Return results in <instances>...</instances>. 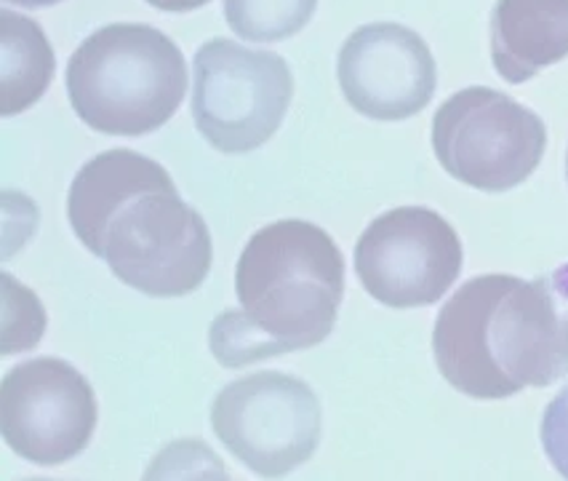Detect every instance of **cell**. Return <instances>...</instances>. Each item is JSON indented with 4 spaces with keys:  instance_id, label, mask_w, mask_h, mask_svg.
Returning a JSON list of instances; mask_svg holds the SVG:
<instances>
[{
    "instance_id": "cell-1",
    "label": "cell",
    "mask_w": 568,
    "mask_h": 481,
    "mask_svg": "<svg viewBox=\"0 0 568 481\" xmlns=\"http://www.w3.org/2000/svg\"><path fill=\"white\" fill-rule=\"evenodd\" d=\"M68 217L78 241L148 298H184L206 281L209 226L180 199L169 171L134 150L91 158L72 180Z\"/></svg>"
},
{
    "instance_id": "cell-2",
    "label": "cell",
    "mask_w": 568,
    "mask_h": 481,
    "mask_svg": "<svg viewBox=\"0 0 568 481\" xmlns=\"http://www.w3.org/2000/svg\"><path fill=\"white\" fill-rule=\"evenodd\" d=\"M435 364L470 399H507L568 374V265L555 275H478L446 302Z\"/></svg>"
},
{
    "instance_id": "cell-3",
    "label": "cell",
    "mask_w": 568,
    "mask_h": 481,
    "mask_svg": "<svg viewBox=\"0 0 568 481\" xmlns=\"http://www.w3.org/2000/svg\"><path fill=\"white\" fill-rule=\"evenodd\" d=\"M241 311H224L209 329L224 369L321 345L345 298V260L326 230L281 220L256 230L235 268Z\"/></svg>"
},
{
    "instance_id": "cell-4",
    "label": "cell",
    "mask_w": 568,
    "mask_h": 481,
    "mask_svg": "<svg viewBox=\"0 0 568 481\" xmlns=\"http://www.w3.org/2000/svg\"><path fill=\"white\" fill-rule=\"evenodd\" d=\"M187 83L180 46L150 24H108L68 62L72 110L99 134L142 137L166 127Z\"/></svg>"
},
{
    "instance_id": "cell-5",
    "label": "cell",
    "mask_w": 568,
    "mask_h": 481,
    "mask_svg": "<svg viewBox=\"0 0 568 481\" xmlns=\"http://www.w3.org/2000/svg\"><path fill=\"white\" fill-rule=\"evenodd\" d=\"M433 150L457 182L484 193H507L537 171L547 150V129L513 97L470 86L448 97L435 113Z\"/></svg>"
},
{
    "instance_id": "cell-6",
    "label": "cell",
    "mask_w": 568,
    "mask_h": 481,
    "mask_svg": "<svg viewBox=\"0 0 568 481\" xmlns=\"http://www.w3.org/2000/svg\"><path fill=\"white\" fill-rule=\"evenodd\" d=\"M294 97V76L283 57L211 38L195 54L193 118L211 148L243 156L281 129Z\"/></svg>"
},
{
    "instance_id": "cell-7",
    "label": "cell",
    "mask_w": 568,
    "mask_h": 481,
    "mask_svg": "<svg viewBox=\"0 0 568 481\" xmlns=\"http://www.w3.org/2000/svg\"><path fill=\"white\" fill-rule=\"evenodd\" d=\"M211 428L251 473L281 479L318 450L321 401L305 380L256 372L222 388L211 407Z\"/></svg>"
},
{
    "instance_id": "cell-8",
    "label": "cell",
    "mask_w": 568,
    "mask_h": 481,
    "mask_svg": "<svg viewBox=\"0 0 568 481\" xmlns=\"http://www.w3.org/2000/svg\"><path fill=\"white\" fill-rule=\"evenodd\" d=\"M462 260L457 230L425 207L376 217L355 243V273L387 308L435 305L459 279Z\"/></svg>"
},
{
    "instance_id": "cell-9",
    "label": "cell",
    "mask_w": 568,
    "mask_h": 481,
    "mask_svg": "<svg viewBox=\"0 0 568 481\" xmlns=\"http://www.w3.org/2000/svg\"><path fill=\"white\" fill-rule=\"evenodd\" d=\"M97 418L94 388L62 359L24 361L0 382V433L9 450L36 465L78 458L94 437Z\"/></svg>"
},
{
    "instance_id": "cell-10",
    "label": "cell",
    "mask_w": 568,
    "mask_h": 481,
    "mask_svg": "<svg viewBox=\"0 0 568 481\" xmlns=\"http://www.w3.org/2000/svg\"><path fill=\"white\" fill-rule=\"evenodd\" d=\"M349 108L374 121H406L427 108L438 86L430 46L398 22L363 24L336 59Z\"/></svg>"
},
{
    "instance_id": "cell-11",
    "label": "cell",
    "mask_w": 568,
    "mask_h": 481,
    "mask_svg": "<svg viewBox=\"0 0 568 481\" xmlns=\"http://www.w3.org/2000/svg\"><path fill=\"white\" fill-rule=\"evenodd\" d=\"M568 57V0H497L491 62L507 83H526Z\"/></svg>"
},
{
    "instance_id": "cell-12",
    "label": "cell",
    "mask_w": 568,
    "mask_h": 481,
    "mask_svg": "<svg viewBox=\"0 0 568 481\" xmlns=\"http://www.w3.org/2000/svg\"><path fill=\"white\" fill-rule=\"evenodd\" d=\"M57 59L36 19L0 11V116L30 110L54 78Z\"/></svg>"
},
{
    "instance_id": "cell-13",
    "label": "cell",
    "mask_w": 568,
    "mask_h": 481,
    "mask_svg": "<svg viewBox=\"0 0 568 481\" xmlns=\"http://www.w3.org/2000/svg\"><path fill=\"white\" fill-rule=\"evenodd\" d=\"M318 0H224V19L251 43L286 41L307 28Z\"/></svg>"
},
{
    "instance_id": "cell-14",
    "label": "cell",
    "mask_w": 568,
    "mask_h": 481,
    "mask_svg": "<svg viewBox=\"0 0 568 481\" xmlns=\"http://www.w3.org/2000/svg\"><path fill=\"white\" fill-rule=\"evenodd\" d=\"M541 447L555 471L568 479V385L550 401L541 418Z\"/></svg>"
},
{
    "instance_id": "cell-15",
    "label": "cell",
    "mask_w": 568,
    "mask_h": 481,
    "mask_svg": "<svg viewBox=\"0 0 568 481\" xmlns=\"http://www.w3.org/2000/svg\"><path fill=\"white\" fill-rule=\"evenodd\" d=\"M150 6L161 11H174V14H184V11L203 9V6L211 3V0H148Z\"/></svg>"
},
{
    "instance_id": "cell-16",
    "label": "cell",
    "mask_w": 568,
    "mask_h": 481,
    "mask_svg": "<svg viewBox=\"0 0 568 481\" xmlns=\"http://www.w3.org/2000/svg\"><path fill=\"white\" fill-rule=\"evenodd\" d=\"M6 6H22V9H43V6H57L62 0H3Z\"/></svg>"
},
{
    "instance_id": "cell-17",
    "label": "cell",
    "mask_w": 568,
    "mask_h": 481,
    "mask_svg": "<svg viewBox=\"0 0 568 481\" xmlns=\"http://www.w3.org/2000/svg\"><path fill=\"white\" fill-rule=\"evenodd\" d=\"M566 177H568V153H566Z\"/></svg>"
}]
</instances>
